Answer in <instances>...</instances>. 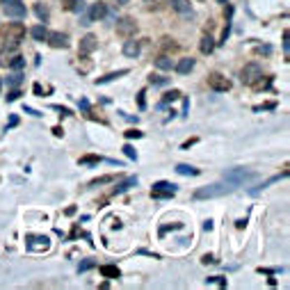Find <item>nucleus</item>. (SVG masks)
Here are the masks:
<instances>
[{"label": "nucleus", "mask_w": 290, "mask_h": 290, "mask_svg": "<svg viewBox=\"0 0 290 290\" xmlns=\"http://www.w3.org/2000/svg\"><path fill=\"white\" fill-rule=\"evenodd\" d=\"M0 37L5 39V44H21V39L25 37V25L23 23H5L0 28Z\"/></svg>", "instance_id": "nucleus-1"}, {"label": "nucleus", "mask_w": 290, "mask_h": 290, "mask_svg": "<svg viewBox=\"0 0 290 290\" xmlns=\"http://www.w3.org/2000/svg\"><path fill=\"white\" fill-rule=\"evenodd\" d=\"M236 190L233 183H215V185H208V187H201L194 192V199H213V197H222V194H229Z\"/></svg>", "instance_id": "nucleus-2"}, {"label": "nucleus", "mask_w": 290, "mask_h": 290, "mask_svg": "<svg viewBox=\"0 0 290 290\" xmlns=\"http://www.w3.org/2000/svg\"><path fill=\"white\" fill-rule=\"evenodd\" d=\"M263 78V69L256 64V62H249V64H245L242 67V71H240V80H242V85H249V87H254L256 82Z\"/></svg>", "instance_id": "nucleus-3"}, {"label": "nucleus", "mask_w": 290, "mask_h": 290, "mask_svg": "<svg viewBox=\"0 0 290 290\" xmlns=\"http://www.w3.org/2000/svg\"><path fill=\"white\" fill-rule=\"evenodd\" d=\"M256 179V174L254 171H245V169H229L226 174H224V181H229V183H233V185H245L247 181H254Z\"/></svg>", "instance_id": "nucleus-4"}, {"label": "nucleus", "mask_w": 290, "mask_h": 290, "mask_svg": "<svg viewBox=\"0 0 290 290\" xmlns=\"http://www.w3.org/2000/svg\"><path fill=\"white\" fill-rule=\"evenodd\" d=\"M135 32H137V23H135V18H130V16H121L119 21H117V35L124 39H133Z\"/></svg>", "instance_id": "nucleus-5"}, {"label": "nucleus", "mask_w": 290, "mask_h": 290, "mask_svg": "<svg viewBox=\"0 0 290 290\" xmlns=\"http://www.w3.org/2000/svg\"><path fill=\"white\" fill-rule=\"evenodd\" d=\"M16 60H21V53H18L16 44H5V48L0 51V67H14Z\"/></svg>", "instance_id": "nucleus-6"}, {"label": "nucleus", "mask_w": 290, "mask_h": 290, "mask_svg": "<svg viewBox=\"0 0 290 290\" xmlns=\"http://www.w3.org/2000/svg\"><path fill=\"white\" fill-rule=\"evenodd\" d=\"M2 7H5V14L12 16V18H23L25 16V5L21 0H2Z\"/></svg>", "instance_id": "nucleus-7"}, {"label": "nucleus", "mask_w": 290, "mask_h": 290, "mask_svg": "<svg viewBox=\"0 0 290 290\" xmlns=\"http://www.w3.org/2000/svg\"><path fill=\"white\" fill-rule=\"evenodd\" d=\"M176 194V185H171V183H156L153 185V190H151V197L153 199H169V197H174Z\"/></svg>", "instance_id": "nucleus-8"}, {"label": "nucleus", "mask_w": 290, "mask_h": 290, "mask_svg": "<svg viewBox=\"0 0 290 290\" xmlns=\"http://www.w3.org/2000/svg\"><path fill=\"white\" fill-rule=\"evenodd\" d=\"M208 87L210 90H215V91H229L231 90V80L215 71V73L208 75Z\"/></svg>", "instance_id": "nucleus-9"}, {"label": "nucleus", "mask_w": 290, "mask_h": 290, "mask_svg": "<svg viewBox=\"0 0 290 290\" xmlns=\"http://www.w3.org/2000/svg\"><path fill=\"white\" fill-rule=\"evenodd\" d=\"M96 46H98V41H96V37H94V35H85V37L80 39L78 51H80V55H90L91 51H96Z\"/></svg>", "instance_id": "nucleus-10"}, {"label": "nucleus", "mask_w": 290, "mask_h": 290, "mask_svg": "<svg viewBox=\"0 0 290 290\" xmlns=\"http://www.w3.org/2000/svg\"><path fill=\"white\" fill-rule=\"evenodd\" d=\"M46 41H48L53 48H67L69 46L67 35H62V32H48V35H46Z\"/></svg>", "instance_id": "nucleus-11"}, {"label": "nucleus", "mask_w": 290, "mask_h": 290, "mask_svg": "<svg viewBox=\"0 0 290 290\" xmlns=\"http://www.w3.org/2000/svg\"><path fill=\"white\" fill-rule=\"evenodd\" d=\"M108 16V5H103V2H96V5H91L90 9V21H98V18H105Z\"/></svg>", "instance_id": "nucleus-12"}, {"label": "nucleus", "mask_w": 290, "mask_h": 290, "mask_svg": "<svg viewBox=\"0 0 290 290\" xmlns=\"http://www.w3.org/2000/svg\"><path fill=\"white\" fill-rule=\"evenodd\" d=\"M167 5H169L167 0H144V7H146V12H163Z\"/></svg>", "instance_id": "nucleus-13"}, {"label": "nucleus", "mask_w": 290, "mask_h": 290, "mask_svg": "<svg viewBox=\"0 0 290 290\" xmlns=\"http://www.w3.org/2000/svg\"><path fill=\"white\" fill-rule=\"evenodd\" d=\"M101 274H103L105 279H119L121 270L117 268V265H101Z\"/></svg>", "instance_id": "nucleus-14"}, {"label": "nucleus", "mask_w": 290, "mask_h": 290, "mask_svg": "<svg viewBox=\"0 0 290 290\" xmlns=\"http://www.w3.org/2000/svg\"><path fill=\"white\" fill-rule=\"evenodd\" d=\"M124 55L126 57H137L140 55V41H126L124 44Z\"/></svg>", "instance_id": "nucleus-15"}, {"label": "nucleus", "mask_w": 290, "mask_h": 290, "mask_svg": "<svg viewBox=\"0 0 290 290\" xmlns=\"http://www.w3.org/2000/svg\"><path fill=\"white\" fill-rule=\"evenodd\" d=\"M194 69V60L192 57H185V60H181L179 64H176V71H179L181 75H185V73H190Z\"/></svg>", "instance_id": "nucleus-16"}, {"label": "nucleus", "mask_w": 290, "mask_h": 290, "mask_svg": "<svg viewBox=\"0 0 290 290\" xmlns=\"http://www.w3.org/2000/svg\"><path fill=\"white\" fill-rule=\"evenodd\" d=\"M160 48H163L164 53H176L181 48L179 44H176V39H169V37H164L163 41H160Z\"/></svg>", "instance_id": "nucleus-17"}, {"label": "nucleus", "mask_w": 290, "mask_h": 290, "mask_svg": "<svg viewBox=\"0 0 290 290\" xmlns=\"http://www.w3.org/2000/svg\"><path fill=\"white\" fill-rule=\"evenodd\" d=\"M133 185H137V179H135V176H130V179H126L124 183H119V185L114 187V190H112V194H121V192H126L128 187H133Z\"/></svg>", "instance_id": "nucleus-18"}, {"label": "nucleus", "mask_w": 290, "mask_h": 290, "mask_svg": "<svg viewBox=\"0 0 290 290\" xmlns=\"http://www.w3.org/2000/svg\"><path fill=\"white\" fill-rule=\"evenodd\" d=\"M153 64H156L158 69H163V71H169V69L174 67V64H171V60L167 57V55H158L156 60H153Z\"/></svg>", "instance_id": "nucleus-19"}, {"label": "nucleus", "mask_w": 290, "mask_h": 290, "mask_svg": "<svg viewBox=\"0 0 290 290\" xmlns=\"http://www.w3.org/2000/svg\"><path fill=\"white\" fill-rule=\"evenodd\" d=\"M169 5L176 9V12H181V14H187V12H190V2H187V0H171Z\"/></svg>", "instance_id": "nucleus-20"}, {"label": "nucleus", "mask_w": 290, "mask_h": 290, "mask_svg": "<svg viewBox=\"0 0 290 290\" xmlns=\"http://www.w3.org/2000/svg\"><path fill=\"white\" fill-rule=\"evenodd\" d=\"M30 35L37 39V41H46V35H48V30H46L44 25H35V28L30 30Z\"/></svg>", "instance_id": "nucleus-21"}, {"label": "nucleus", "mask_w": 290, "mask_h": 290, "mask_svg": "<svg viewBox=\"0 0 290 290\" xmlns=\"http://www.w3.org/2000/svg\"><path fill=\"white\" fill-rule=\"evenodd\" d=\"M62 9H67V12L82 9V0H62Z\"/></svg>", "instance_id": "nucleus-22"}, {"label": "nucleus", "mask_w": 290, "mask_h": 290, "mask_svg": "<svg viewBox=\"0 0 290 290\" xmlns=\"http://www.w3.org/2000/svg\"><path fill=\"white\" fill-rule=\"evenodd\" d=\"M128 73V69H121V71H117V73H108V75H103V78H98L96 80V85H103V82H110V80H114V78H121V75H126Z\"/></svg>", "instance_id": "nucleus-23"}, {"label": "nucleus", "mask_w": 290, "mask_h": 290, "mask_svg": "<svg viewBox=\"0 0 290 290\" xmlns=\"http://www.w3.org/2000/svg\"><path fill=\"white\" fill-rule=\"evenodd\" d=\"M176 171L183 174V176H197V174H199V169H194L190 164H176Z\"/></svg>", "instance_id": "nucleus-24"}, {"label": "nucleus", "mask_w": 290, "mask_h": 290, "mask_svg": "<svg viewBox=\"0 0 290 290\" xmlns=\"http://www.w3.org/2000/svg\"><path fill=\"white\" fill-rule=\"evenodd\" d=\"M181 98V91L179 90H171V91H167L163 96V105H167V103H174V101H179Z\"/></svg>", "instance_id": "nucleus-25"}, {"label": "nucleus", "mask_w": 290, "mask_h": 290, "mask_svg": "<svg viewBox=\"0 0 290 290\" xmlns=\"http://www.w3.org/2000/svg\"><path fill=\"white\" fill-rule=\"evenodd\" d=\"M213 48H215V41H213L210 37L201 39V53H206V55H208V53H213Z\"/></svg>", "instance_id": "nucleus-26"}, {"label": "nucleus", "mask_w": 290, "mask_h": 290, "mask_svg": "<svg viewBox=\"0 0 290 290\" xmlns=\"http://www.w3.org/2000/svg\"><path fill=\"white\" fill-rule=\"evenodd\" d=\"M35 14H37L41 21H48V7H46V5H41V2H37V5H35Z\"/></svg>", "instance_id": "nucleus-27"}, {"label": "nucleus", "mask_w": 290, "mask_h": 290, "mask_svg": "<svg viewBox=\"0 0 290 290\" xmlns=\"http://www.w3.org/2000/svg\"><path fill=\"white\" fill-rule=\"evenodd\" d=\"M21 80H23V75L18 73V71H14V73L7 75V85H9V87H18V85H21Z\"/></svg>", "instance_id": "nucleus-28"}, {"label": "nucleus", "mask_w": 290, "mask_h": 290, "mask_svg": "<svg viewBox=\"0 0 290 290\" xmlns=\"http://www.w3.org/2000/svg\"><path fill=\"white\" fill-rule=\"evenodd\" d=\"M112 181H114V176H112V174H110V176H101V179H94V181H91V183H90V187L105 185V183H112Z\"/></svg>", "instance_id": "nucleus-29"}, {"label": "nucleus", "mask_w": 290, "mask_h": 290, "mask_svg": "<svg viewBox=\"0 0 290 290\" xmlns=\"http://www.w3.org/2000/svg\"><path fill=\"white\" fill-rule=\"evenodd\" d=\"M91 71V60L87 55H82L80 57V73H90Z\"/></svg>", "instance_id": "nucleus-30"}, {"label": "nucleus", "mask_w": 290, "mask_h": 290, "mask_svg": "<svg viewBox=\"0 0 290 290\" xmlns=\"http://www.w3.org/2000/svg\"><path fill=\"white\" fill-rule=\"evenodd\" d=\"M96 163H101V158L94 156V153H91V156H82L80 158V164H96Z\"/></svg>", "instance_id": "nucleus-31"}, {"label": "nucleus", "mask_w": 290, "mask_h": 290, "mask_svg": "<svg viewBox=\"0 0 290 290\" xmlns=\"http://www.w3.org/2000/svg\"><path fill=\"white\" fill-rule=\"evenodd\" d=\"M91 268H94V260L87 258V260H82L80 268H78V270H80V272H87V270H91Z\"/></svg>", "instance_id": "nucleus-32"}, {"label": "nucleus", "mask_w": 290, "mask_h": 290, "mask_svg": "<svg viewBox=\"0 0 290 290\" xmlns=\"http://www.w3.org/2000/svg\"><path fill=\"white\" fill-rule=\"evenodd\" d=\"M124 153H126L130 160H137V153H135V149L130 146V144H126V146H124Z\"/></svg>", "instance_id": "nucleus-33"}, {"label": "nucleus", "mask_w": 290, "mask_h": 290, "mask_svg": "<svg viewBox=\"0 0 290 290\" xmlns=\"http://www.w3.org/2000/svg\"><path fill=\"white\" fill-rule=\"evenodd\" d=\"M124 135H126L128 140H133V137H135V140H137V137H142V133H140V130H135V128H130V130H126V133H124Z\"/></svg>", "instance_id": "nucleus-34"}, {"label": "nucleus", "mask_w": 290, "mask_h": 290, "mask_svg": "<svg viewBox=\"0 0 290 290\" xmlns=\"http://www.w3.org/2000/svg\"><path fill=\"white\" fill-rule=\"evenodd\" d=\"M206 283H219V286H226V279H222V276H210V279H206Z\"/></svg>", "instance_id": "nucleus-35"}, {"label": "nucleus", "mask_w": 290, "mask_h": 290, "mask_svg": "<svg viewBox=\"0 0 290 290\" xmlns=\"http://www.w3.org/2000/svg\"><path fill=\"white\" fill-rule=\"evenodd\" d=\"M53 110H57L62 114V117H69L71 114V110H67V108H62V105H53Z\"/></svg>", "instance_id": "nucleus-36"}, {"label": "nucleus", "mask_w": 290, "mask_h": 290, "mask_svg": "<svg viewBox=\"0 0 290 290\" xmlns=\"http://www.w3.org/2000/svg\"><path fill=\"white\" fill-rule=\"evenodd\" d=\"M149 80L153 82V85H163V82H167V80H164V78H163V75H151Z\"/></svg>", "instance_id": "nucleus-37"}, {"label": "nucleus", "mask_w": 290, "mask_h": 290, "mask_svg": "<svg viewBox=\"0 0 290 290\" xmlns=\"http://www.w3.org/2000/svg\"><path fill=\"white\" fill-rule=\"evenodd\" d=\"M256 53H260V55H270V46H258Z\"/></svg>", "instance_id": "nucleus-38"}, {"label": "nucleus", "mask_w": 290, "mask_h": 290, "mask_svg": "<svg viewBox=\"0 0 290 290\" xmlns=\"http://www.w3.org/2000/svg\"><path fill=\"white\" fill-rule=\"evenodd\" d=\"M203 263H206V265H213V263H217V260L213 258V256H208V254H206V256H203Z\"/></svg>", "instance_id": "nucleus-39"}, {"label": "nucleus", "mask_w": 290, "mask_h": 290, "mask_svg": "<svg viewBox=\"0 0 290 290\" xmlns=\"http://www.w3.org/2000/svg\"><path fill=\"white\" fill-rule=\"evenodd\" d=\"M18 96H21V91H12V94H7V101H16Z\"/></svg>", "instance_id": "nucleus-40"}, {"label": "nucleus", "mask_w": 290, "mask_h": 290, "mask_svg": "<svg viewBox=\"0 0 290 290\" xmlns=\"http://www.w3.org/2000/svg\"><path fill=\"white\" fill-rule=\"evenodd\" d=\"M137 103H140V108H144V91H140V96H137Z\"/></svg>", "instance_id": "nucleus-41"}, {"label": "nucleus", "mask_w": 290, "mask_h": 290, "mask_svg": "<svg viewBox=\"0 0 290 290\" xmlns=\"http://www.w3.org/2000/svg\"><path fill=\"white\" fill-rule=\"evenodd\" d=\"M117 2H119V5H126V2H128V0H117Z\"/></svg>", "instance_id": "nucleus-42"}, {"label": "nucleus", "mask_w": 290, "mask_h": 290, "mask_svg": "<svg viewBox=\"0 0 290 290\" xmlns=\"http://www.w3.org/2000/svg\"><path fill=\"white\" fill-rule=\"evenodd\" d=\"M219 2H226V0H219Z\"/></svg>", "instance_id": "nucleus-43"}, {"label": "nucleus", "mask_w": 290, "mask_h": 290, "mask_svg": "<svg viewBox=\"0 0 290 290\" xmlns=\"http://www.w3.org/2000/svg\"><path fill=\"white\" fill-rule=\"evenodd\" d=\"M0 5H2V0H0Z\"/></svg>", "instance_id": "nucleus-44"}]
</instances>
